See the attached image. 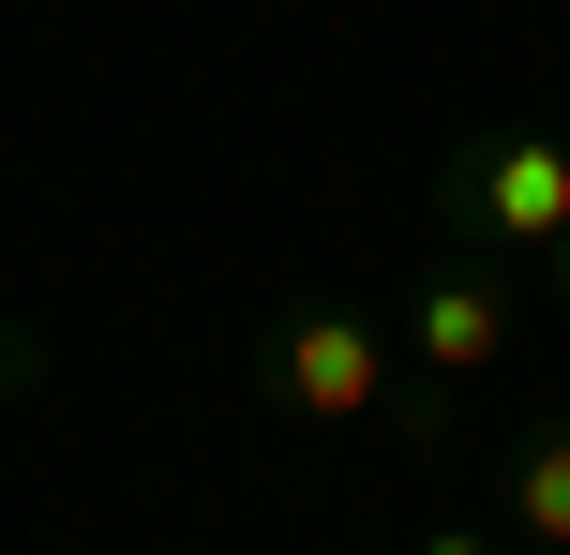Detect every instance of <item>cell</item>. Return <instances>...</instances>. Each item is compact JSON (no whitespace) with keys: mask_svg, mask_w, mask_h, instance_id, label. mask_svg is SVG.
<instances>
[{"mask_svg":"<svg viewBox=\"0 0 570 555\" xmlns=\"http://www.w3.org/2000/svg\"><path fill=\"white\" fill-rule=\"evenodd\" d=\"M256 390H271V420L345 436V420H391L405 360H391V330H375L361 300H285V316L256 330Z\"/></svg>","mask_w":570,"mask_h":555,"instance_id":"6da1fadb","label":"cell"},{"mask_svg":"<svg viewBox=\"0 0 570 555\" xmlns=\"http://www.w3.org/2000/svg\"><path fill=\"white\" fill-rule=\"evenodd\" d=\"M435 226L465 240V256H541L570 226V120H511V136H465L451 166H435Z\"/></svg>","mask_w":570,"mask_h":555,"instance_id":"7a4b0ae2","label":"cell"},{"mask_svg":"<svg viewBox=\"0 0 570 555\" xmlns=\"http://www.w3.org/2000/svg\"><path fill=\"white\" fill-rule=\"evenodd\" d=\"M511 360V286H495L481 256H435L421 286H405V376L421 390H465Z\"/></svg>","mask_w":570,"mask_h":555,"instance_id":"3957f363","label":"cell"},{"mask_svg":"<svg viewBox=\"0 0 570 555\" xmlns=\"http://www.w3.org/2000/svg\"><path fill=\"white\" fill-rule=\"evenodd\" d=\"M481 480H495V526H511V555H570V406H541Z\"/></svg>","mask_w":570,"mask_h":555,"instance_id":"277c9868","label":"cell"},{"mask_svg":"<svg viewBox=\"0 0 570 555\" xmlns=\"http://www.w3.org/2000/svg\"><path fill=\"white\" fill-rule=\"evenodd\" d=\"M30 390H46V330L0 316V406H30Z\"/></svg>","mask_w":570,"mask_h":555,"instance_id":"5b68a950","label":"cell"},{"mask_svg":"<svg viewBox=\"0 0 570 555\" xmlns=\"http://www.w3.org/2000/svg\"><path fill=\"white\" fill-rule=\"evenodd\" d=\"M405 555H511V526H465V511H435V526L405 541Z\"/></svg>","mask_w":570,"mask_h":555,"instance_id":"8992f818","label":"cell"},{"mask_svg":"<svg viewBox=\"0 0 570 555\" xmlns=\"http://www.w3.org/2000/svg\"><path fill=\"white\" fill-rule=\"evenodd\" d=\"M541 270H556V316H570V226H556V240H541Z\"/></svg>","mask_w":570,"mask_h":555,"instance_id":"52a82bcc","label":"cell"}]
</instances>
